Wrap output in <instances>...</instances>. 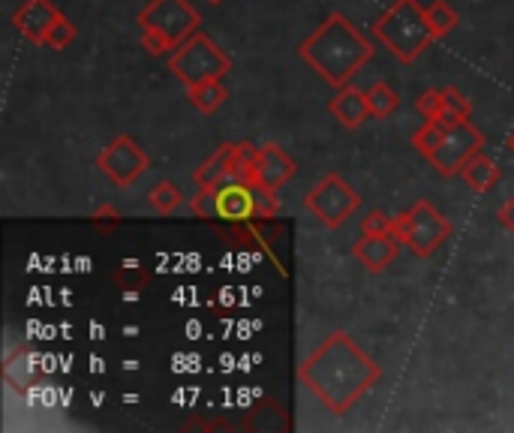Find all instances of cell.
Masks as SVG:
<instances>
[{
  "label": "cell",
  "mask_w": 514,
  "mask_h": 433,
  "mask_svg": "<svg viewBox=\"0 0 514 433\" xmlns=\"http://www.w3.org/2000/svg\"><path fill=\"white\" fill-rule=\"evenodd\" d=\"M208 4H214V7H220V4H226V0H208Z\"/></svg>",
  "instance_id": "cell-30"
},
{
  "label": "cell",
  "mask_w": 514,
  "mask_h": 433,
  "mask_svg": "<svg viewBox=\"0 0 514 433\" xmlns=\"http://www.w3.org/2000/svg\"><path fill=\"white\" fill-rule=\"evenodd\" d=\"M148 202H151V208H154L157 214L169 217V214H175V211L184 205V193H181V187H178V184H172V181H160V184H154V187H151Z\"/></svg>",
  "instance_id": "cell-20"
},
{
  "label": "cell",
  "mask_w": 514,
  "mask_h": 433,
  "mask_svg": "<svg viewBox=\"0 0 514 433\" xmlns=\"http://www.w3.org/2000/svg\"><path fill=\"white\" fill-rule=\"evenodd\" d=\"M115 283H121V289L127 292V298H136V295H139V289L148 283V274H145V271H139L136 265H124V268L115 274Z\"/></svg>",
  "instance_id": "cell-25"
},
{
  "label": "cell",
  "mask_w": 514,
  "mask_h": 433,
  "mask_svg": "<svg viewBox=\"0 0 514 433\" xmlns=\"http://www.w3.org/2000/svg\"><path fill=\"white\" fill-rule=\"evenodd\" d=\"M424 121H439L442 118V91H424L415 103Z\"/></svg>",
  "instance_id": "cell-27"
},
{
  "label": "cell",
  "mask_w": 514,
  "mask_h": 433,
  "mask_svg": "<svg viewBox=\"0 0 514 433\" xmlns=\"http://www.w3.org/2000/svg\"><path fill=\"white\" fill-rule=\"evenodd\" d=\"M295 160L274 142L259 145L256 157H253V175L250 184L253 187H268V190H280L283 184H289L295 178Z\"/></svg>",
  "instance_id": "cell-11"
},
{
  "label": "cell",
  "mask_w": 514,
  "mask_h": 433,
  "mask_svg": "<svg viewBox=\"0 0 514 433\" xmlns=\"http://www.w3.org/2000/svg\"><path fill=\"white\" fill-rule=\"evenodd\" d=\"M169 70L172 76H178L187 88L202 85V82H214L229 76L232 70V58L229 52H223L205 31H196L187 43H181L172 55H169Z\"/></svg>",
  "instance_id": "cell-5"
},
{
  "label": "cell",
  "mask_w": 514,
  "mask_h": 433,
  "mask_svg": "<svg viewBox=\"0 0 514 433\" xmlns=\"http://www.w3.org/2000/svg\"><path fill=\"white\" fill-rule=\"evenodd\" d=\"M367 103H370L373 118H382L385 121V118H391L400 109V94L391 85H385V82H373L367 88Z\"/></svg>",
  "instance_id": "cell-18"
},
{
  "label": "cell",
  "mask_w": 514,
  "mask_h": 433,
  "mask_svg": "<svg viewBox=\"0 0 514 433\" xmlns=\"http://www.w3.org/2000/svg\"><path fill=\"white\" fill-rule=\"evenodd\" d=\"M445 124L442 121H424L415 133H412V148L424 157V160H430L433 154H436V148L442 145V139H445Z\"/></svg>",
  "instance_id": "cell-21"
},
{
  "label": "cell",
  "mask_w": 514,
  "mask_h": 433,
  "mask_svg": "<svg viewBox=\"0 0 514 433\" xmlns=\"http://www.w3.org/2000/svg\"><path fill=\"white\" fill-rule=\"evenodd\" d=\"M139 28L145 52L166 55L202 28V16L190 0H151L139 13Z\"/></svg>",
  "instance_id": "cell-4"
},
{
  "label": "cell",
  "mask_w": 514,
  "mask_h": 433,
  "mask_svg": "<svg viewBox=\"0 0 514 433\" xmlns=\"http://www.w3.org/2000/svg\"><path fill=\"white\" fill-rule=\"evenodd\" d=\"M190 214L199 217V220H220L217 190L214 187H199V193L190 199Z\"/></svg>",
  "instance_id": "cell-23"
},
{
  "label": "cell",
  "mask_w": 514,
  "mask_h": 433,
  "mask_svg": "<svg viewBox=\"0 0 514 433\" xmlns=\"http://www.w3.org/2000/svg\"><path fill=\"white\" fill-rule=\"evenodd\" d=\"M217 205H220V220L241 223L256 217V187L247 181H226L217 187Z\"/></svg>",
  "instance_id": "cell-14"
},
{
  "label": "cell",
  "mask_w": 514,
  "mask_h": 433,
  "mask_svg": "<svg viewBox=\"0 0 514 433\" xmlns=\"http://www.w3.org/2000/svg\"><path fill=\"white\" fill-rule=\"evenodd\" d=\"M64 19V13L52 4V0H25V4L13 13V28L34 46H46L52 28Z\"/></svg>",
  "instance_id": "cell-10"
},
{
  "label": "cell",
  "mask_w": 514,
  "mask_h": 433,
  "mask_svg": "<svg viewBox=\"0 0 514 433\" xmlns=\"http://www.w3.org/2000/svg\"><path fill=\"white\" fill-rule=\"evenodd\" d=\"M328 112L343 130H358L361 124H367L373 118L370 103H367V91L352 88V85L337 88V94L328 100Z\"/></svg>",
  "instance_id": "cell-13"
},
{
  "label": "cell",
  "mask_w": 514,
  "mask_h": 433,
  "mask_svg": "<svg viewBox=\"0 0 514 433\" xmlns=\"http://www.w3.org/2000/svg\"><path fill=\"white\" fill-rule=\"evenodd\" d=\"M505 145H508V151H511V154H514V130H511V133H508V142H505Z\"/></svg>",
  "instance_id": "cell-29"
},
{
  "label": "cell",
  "mask_w": 514,
  "mask_h": 433,
  "mask_svg": "<svg viewBox=\"0 0 514 433\" xmlns=\"http://www.w3.org/2000/svg\"><path fill=\"white\" fill-rule=\"evenodd\" d=\"M373 37L400 64H415L427 52V46L436 40L433 28L427 25L424 7L418 4V0H397V4H391L373 22Z\"/></svg>",
  "instance_id": "cell-3"
},
{
  "label": "cell",
  "mask_w": 514,
  "mask_h": 433,
  "mask_svg": "<svg viewBox=\"0 0 514 433\" xmlns=\"http://www.w3.org/2000/svg\"><path fill=\"white\" fill-rule=\"evenodd\" d=\"M304 208H307L325 229H340V226L361 208V196L346 184V178H340L337 172H328V175L304 196Z\"/></svg>",
  "instance_id": "cell-7"
},
{
  "label": "cell",
  "mask_w": 514,
  "mask_h": 433,
  "mask_svg": "<svg viewBox=\"0 0 514 433\" xmlns=\"http://www.w3.org/2000/svg\"><path fill=\"white\" fill-rule=\"evenodd\" d=\"M460 178H463V184H466L472 193H490V190L499 184L502 169L493 163V157H487L484 151H478V154L460 169Z\"/></svg>",
  "instance_id": "cell-15"
},
{
  "label": "cell",
  "mask_w": 514,
  "mask_h": 433,
  "mask_svg": "<svg viewBox=\"0 0 514 433\" xmlns=\"http://www.w3.org/2000/svg\"><path fill=\"white\" fill-rule=\"evenodd\" d=\"M232 151H235V145H220L199 169H196V187H220V184H226L229 181V163H232Z\"/></svg>",
  "instance_id": "cell-16"
},
{
  "label": "cell",
  "mask_w": 514,
  "mask_h": 433,
  "mask_svg": "<svg viewBox=\"0 0 514 433\" xmlns=\"http://www.w3.org/2000/svg\"><path fill=\"white\" fill-rule=\"evenodd\" d=\"M496 217H499V223H502V229L514 235V193H511V196L505 199V205L499 208V214H496Z\"/></svg>",
  "instance_id": "cell-28"
},
{
  "label": "cell",
  "mask_w": 514,
  "mask_h": 433,
  "mask_svg": "<svg viewBox=\"0 0 514 433\" xmlns=\"http://www.w3.org/2000/svg\"><path fill=\"white\" fill-rule=\"evenodd\" d=\"M187 100H190V106L196 112L211 115V112H217L229 100V91H226L223 79H214V82H202V85L187 88Z\"/></svg>",
  "instance_id": "cell-17"
},
{
  "label": "cell",
  "mask_w": 514,
  "mask_h": 433,
  "mask_svg": "<svg viewBox=\"0 0 514 433\" xmlns=\"http://www.w3.org/2000/svg\"><path fill=\"white\" fill-rule=\"evenodd\" d=\"M400 238L394 232L388 235H361L355 244H352V256L361 262L364 271L370 274H382L400 253Z\"/></svg>",
  "instance_id": "cell-12"
},
{
  "label": "cell",
  "mask_w": 514,
  "mask_h": 433,
  "mask_svg": "<svg viewBox=\"0 0 514 433\" xmlns=\"http://www.w3.org/2000/svg\"><path fill=\"white\" fill-rule=\"evenodd\" d=\"M376 55L373 43L346 13H331L301 46L298 58L334 91L352 85L355 73Z\"/></svg>",
  "instance_id": "cell-2"
},
{
  "label": "cell",
  "mask_w": 514,
  "mask_h": 433,
  "mask_svg": "<svg viewBox=\"0 0 514 433\" xmlns=\"http://www.w3.org/2000/svg\"><path fill=\"white\" fill-rule=\"evenodd\" d=\"M424 16H427V25L433 28V37H436V40L448 37V34L460 25L457 13L445 4V0H433L430 7H424Z\"/></svg>",
  "instance_id": "cell-22"
},
{
  "label": "cell",
  "mask_w": 514,
  "mask_h": 433,
  "mask_svg": "<svg viewBox=\"0 0 514 433\" xmlns=\"http://www.w3.org/2000/svg\"><path fill=\"white\" fill-rule=\"evenodd\" d=\"M469 115H472L469 97L460 94L454 85L442 88V118H439V121H442L445 127H451V124H457V121H469Z\"/></svg>",
  "instance_id": "cell-19"
},
{
  "label": "cell",
  "mask_w": 514,
  "mask_h": 433,
  "mask_svg": "<svg viewBox=\"0 0 514 433\" xmlns=\"http://www.w3.org/2000/svg\"><path fill=\"white\" fill-rule=\"evenodd\" d=\"M484 151V136L469 124V121H457L445 130L442 145L436 148V154L427 160L433 166V172H439L442 178H454L460 175V169L478 154Z\"/></svg>",
  "instance_id": "cell-9"
},
{
  "label": "cell",
  "mask_w": 514,
  "mask_h": 433,
  "mask_svg": "<svg viewBox=\"0 0 514 433\" xmlns=\"http://www.w3.org/2000/svg\"><path fill=\"white\" fill-rule=\"evenodd\" d=\"M76 34H79V28L70 22V19H61L55 28H52V34H49V43H46V49H55V52H61V49H67L73 40H76Z\"/></svg>",
  "instance_id": "cell-26"
},
{
  "label": "cell",
  "mask_w": 514,
  "mask_h": 433,
  "mask_svg": "<svg viewBox=\"0 0 514 433\" xmlns=\"http://www.w3.org/2000/svg\"><path fill=\"white\" fill-rule=\"evenodd\" d=\"M151 166L148 151L133 136H118L109 148L100 151L97 169L115 184V187H133Z\"/></svg>",
  "instance_id": "cell-8"
},
{
  "label": "cell",
  "mask_w": 514,
  "mask_h": 433,
  "mask_svg": "<svg viewBox=\"0 0 514 433\" xmlns=\"http://www.w3.org/2000/svg\"><path fill=\"white\" fill-rule=\"evenodd\" d=\"M382 376V367L346 334H328L301 364L298 379L334 415H346Z\"/></svg>",
  "instance_id": "cell-1"
},
{
  "label": "cell",
  "mask_w": 514,
  "mask_h": 433,
  "mask_svg": "<svg viewBox=\"0 0 514 433\" xmlns=\"http://www.w3.org/2000/svg\"><path fill=\"white\" fill-rule=\"evenodd\" d=\"M394 235L418 259H427L451 238V220L439 208H433L427 199H418L406 214L394 217Z\"/></svg>",
  "instance_id": "cell-6"
},
{
  "label": "cell",
  "mask_w": 514,
  "mask_h": 433,
  "mask_svg": "<svg viewBox=\"0 0 514 433\" xmlns=\"http://www.w3.org/2000/svg\"><path fill=\"white\" fill-rule=\"evenodd\" d=\"M394 232V217H388L385 211L373 208L361 217V235H388Z\"/></svg>",
  "instance_id": "cell-24"
}]
</instances>
